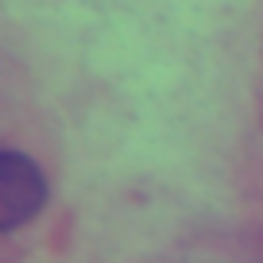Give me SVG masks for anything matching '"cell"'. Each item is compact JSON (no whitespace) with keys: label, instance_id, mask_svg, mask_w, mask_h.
<instances>
[{"label":"cell","instance_id":"cell-1","mask_svg":"<svg viewBox=\"0 0 263 263\" xmlns=\"http://www.w3.org/2000/svg\"><path fill=\"white\" fill-rule=\"evenodd\" d=\"M47 174L24 151H0V232H16L47 205Z\"/></svg>","mask_w":263,"mask_h":263}]
</instances>
